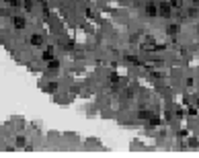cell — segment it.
Returning <instances> with one entry per match:
<instances>
[{
  "mask_svg": "<svg viewBox=\"0 0 199 158\" xmlns=\"http://www.w3.org/2000/svg\"><path fill=\"white\" fill-rule=\"evenodd\" d=\"M158 14H160V17H164V19H168V17L172 14V6H170V2H160V4H158Z\"/></svg>",
  "mask_w": 199,
  "mask_h": 158,
  "instance_id": "6da1fadb",
  "label": "cell"
},
{
  "mask_svg": "<svg viewBox=\"0 0 199 158\" xmlns=\"http://www.w3.org/2000/svg\"><path fill=\"white\" fill-rule=\"evenodd\" d=\"M144 12H146L148 17H154V14H158V4H154V2H148V4L144 6Z\"/></svg>",
  "mask_w": 199,
  "mask_h": 158,
  "instance_id": "7a4b0ae2",
  "label": "cell"
},
{
  "mask_svg": "<svg viewBox=\"0 0 199 158\" xmlns=\"http://www.w3.org/2000/svg\"><path fill=\"white\" fill-rule=\"evenodd\" d=\"M12 27L14 29H25L27 27V19L25 17H12Z\"/></svg>",
  "mask_w": 199,
  "mask_h": 158,
  "instance_id": "3957f363",
  "label": "cell"
},
{
  "mask_svg": "<svg viewBox=\"0 0 199 158\" xmlns=\"http://www.w3.org/2000/svg\"><path fill=\"white\" fill-rule=\"evenodd\" d=\"M179 31H181V25H177V23H172V25L166 27V33H168V35H177Z\"/></svg>",
  "mask_w": 199,
  "mask_h": 158,
  "instance_id": "277c9868",
  "label": "cell"
},
{
  "mask_svg": "<svg viewBox=\"0 0 199 158\" xmlns=\"http://www.w3.org/2000/svg\"><path fill=\"white\" fill-rule=\"evenodd\" d=\"M31 45H33V47H39V45H43V37H41V35H31Z\"/></svg>",
  "mask_w": 199,
  "mask_h": 158,
  "instance_id": "5b68a950",
  "label": "cell"
},
{
  "mask_svg": "<svg viewBox=\"0 0 199 158\" xmlns=\"http://www.w3.org/2000/svg\"><path fill=\"white\" fill-rule=\"evenodd\" d=\"M53 56H56V53H53V47H47V49L43 51V56H41V58H43L45 62H49V60H53Z\"/></svg>",
  "mask_w": 199,
  "mask_h": 158,
  "instance_id": "8992f818",
  "label": "cell"
},
{
  "mask_svg": "<svg viewBox=\"0 0 199 158\" xmlns=\"http://www.w3.org/2000/svg\"><path fill=\"white\" fill-rule=\"evenodd\" d=\"M58 68H60V62H58L56 58H53V60H49V64H47V70H49V72H56Z\"/></svg>",
  "mask_w": 199,
  "mask_h": 158,
  "instance_id": "52a82bcc",
  "label": "cell"
},
{
  "mask_svg": "<svg viewBox=\"0 0 199 158\" xmlns=\"http://www.w3.org/2000/svg\"><path fill=\"white\" fill-rule=\"evenodd\" d=\"M6 4H8L10 8H21V6H23L21 0H6Z\"/></svg>",
  "mask_w": 199,
  "mask_h": 158,
  "instance_id": "ba28073f",
  "label": "cell"
},
{
  "mask_svg": "<svg viewBox=\"0 0 199 158\" xmlns=\"http://www.w3.org/2000/svg\"><path fill=\"white\" fill-rule=\"evenodd\" d=\"M125 62H129V64H140L138 56H125Z\"/></svg>",
  "mask_w": 199,
  "mask_h": 158,
  "instance_id": "9c48e42d",
  "label": "cell"
},
{
  "mask_svg": "<svg viewBox=\"0 0 199 158\" xmlns=\"http://www.w3.org/2000/svg\"><path fill=\"white\" fill-rule=\"evenodd\" d=\"M25 144H27V140H25L23 136H17V146H19V148H23Z\"/></svg>",
  "mask_w": 199,
  "mask_h": 158,
  "instance_id": "30bf717a",
  "label": "cell"
},
{
  "mask_svg": "<svg viewBox=\"0 0 199 158\" xmlns=\"http://www.w3.org/2000/svg\"><path fill=\"white\" fill-rule=\"evenodd\" d=\"M170 6L172 8H183V0H170Z\"/></svg>",
  "mask_w": 199,
  "mask_h": 158,
  "instance_id": "8fae6325",
  "label": "cell"
},
{
  "mask_svg": "<svg viewBox=\"0 0 199 158\" xmlns=\"http://www.w3.org/2000/svg\"><path fill=\"white\" fill-rule=\"evenodd\" d=\"M47 90L56 92V90H58V82H49V84H47Z\"/></svg>",
  "mask_w": 199,
  "mask_h": 158,
  "instance_id": "7c38bea8",
  "label": "cell"
},
{
  "mask_svg": "<svg viewBox=\"0 0 199 158\" xmlns=\"http://www.w3.org/2000/svg\"><path fill=\"white\" fill-rule=\"evenodd\" d=\"M23 6H25L27 10H31V8H33V0H25V2H23Z\"/></svg>",
  "mask_w": 199,
  "mask_h": 158,
  "instance_id": "4fadbf2b",
  "label": "cell"
},
{
  "mask_svg": "<svg viewBox=\"0 0 199 158\" xmlns=\"http://www.w3.org/2000/svg\"><path fill=\"white\" fill-rule=\"evenodd\" d=\"M197 14H199L197 6H193V8H189V17H197Z\"/></svg>",
  "mask_w": 199,
  "mask_h": 158,
  "instance_id": "5bb4252c",
  "label": "cell"
},
{
  "mask_svg": "<svg viewBox=\"0 0 199 158\" xmlns=\"http://www.w3.org/2000/svg\"><path fill=\"white\" fill-rule=\"evenodd\" d=\"M164 119H166V121H172V111H164Z\"/></svg>",
  "mask_w": 199,
  "mask_h": 158,
  "instance_id": "9a60e30c",
  "label": "cell"
},
{
  "mask_svg": "<svg viewBox=\"0 0 199 158\" xmlns=\"http://www.w3.org/2000/svg\"><path fill=\"white\" fill-rule=\"evenodd\" d=\"M187 136H189L187 129H181V131H179V138H187Z\"/></svg>",
  "mask_w": 199,
  "mask_h": 158,
  "instance_id": "2e32d148",
  "label": "cell"
},
{
  "mask_svg": "<svg viewBox=\"0 0 199 158\" xmlns=\"http://www.w3.org/2000/svg\"><path fill=\"white\" fill-rule=\"evenodd\" d=\"M109 80H111V82H119V76H117V74H111Z\"/></svg>",
  "mask_w": 199,
  "mask_h": 158,
  "instance_id": "e0dca14e",
  "label": "cell"
},
{
  "mask_svg": "<svg viewBox=\"0 0 199 158\" xmlns=\"http://www.w3.org/2000/svg\"><path fill=\"white\" fill-rule=\"evenodd\" d=\"M197 107H199V99H197Z\"/></svg>",
  "mask_w": 199,
  "mask_h": 158,
  "instance_id": "ac0fdd59",
  "label": "cell"
}]
</instances>
